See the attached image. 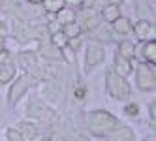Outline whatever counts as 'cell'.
Instances as JSON below:
<instances>
[{
	"instance_id": "obj_3",
	"label": "cell",
	"mask_w": 156,
	"mask_h": 141,
	"mask_svg": "<svg viewBox=\"0 0 156 141\" xmlns=\"http://www.w3.org/2000/svg\"><path fill=\"white\" fill-rule=\"evenodd\" d=\"M117 30H119V32H128V30H130V28H128V21H126V19L119 21V23H117Z\"/></svg>"
},
{
	"instance_id": "obj_1",
	"label": "cell",
	"mask_w": 156,
	"mask_h": 141,
	"mask_svg": "<svg viewBox=\"0 0 156 141\" xmlns=\"http://www.w3.org/2000/svg\"><path fill=\"white\" fill-rule=\"evenodd\" d=\"M117 15H119V8L117 6H111V8L105 9V19H115Z\"/></svg>"
},
{
	"instance_id": "obj_4",
	"label": "cell",
	"mask_w": 156,
	"mask_h": 141,
	"mask_svg": "<svg viewBox=\"0 0 156 141\" xmlns=\"http://www.w3.org/2000/svg\"><path fill=\"white\" fill-rule=\"evenodd\" d=\"M9 139H12V141H23V137L15 136V132H9Z\"/></svg>"
},
{
	"instance_id": "obj_5",
	"label": "cell",
	"mask_w": 156,
	"mask_h": 141,
	"mask_svg": "<svg viewBox=\"0 0 156 141\" xmlns=\"http://www.w3.org/2000/svg\"><path fill=\"white\" fill-rule=\"evenodd\" d=\"M136 111H137L136 105H130V107H128V113H136Z\"/></svg>"
},
{
	"instance_id": "obj_2",
	"label": "cell",
	"mask_w": 156,
	"mask_h": 141,
	"mask_svg": "<svg viewBox=\"0 0 156 141\" xmlns=\"http://www.w3.org/2000/svg\"><path fill=\"white\" fill-rule=\"evenodd\" d=\"M145 55H147L149 60L154 62V41L152 43H147V47H145Z\"/></svg>"
}]
</instances>
